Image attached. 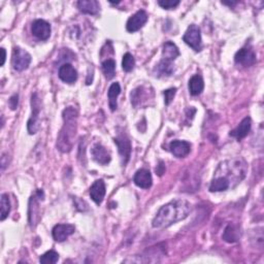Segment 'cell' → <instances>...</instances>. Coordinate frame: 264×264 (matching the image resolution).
Here are the masks:
<instances>
[{
  "label": "cell",
  "instance_id": "obj_21",
  "mask_svg": "<svg viewBox=\"0 0 264 264\" xmlns=\"http://www.w3.org/2000/svg\"><path fill=\"white\" fill-rule=\"evenodd\" d=\"M205 89V82L199 75H195L192 77L189 81V91L190 94L193 96H198L202 93Z\"/></svg>",
  "mask_w": 264,
  "mask_h": 264
},
{
  "label": "cell",
  "instance_id": "obj_6",
  "mask_svg": "<svg viewBox=\"0 0 264 264\" xmlns=\"http://www.w3.org/2000/svg\"><path fill=\"white\" fill-rule=\"evenodd\" d=\"M31 63V55L20 46H16L13 51L11 64L17 71L26 70Z\"/></svg>",
  "mask_w": 264,
  "mask_h": 264
},
{
  "label": "cell",
  "instance_id": "obj_5",
  "mask_svg": "<svg viewBox=\"0 0 264 264\" xmlns=\"http://www.w3.org/2000/svg\"><path fill=\"white\" fill-rule=\"evenodd\" d=\"M44 198V193L42 189H39L35 194L29 199L28 208V221L31 228H34L40 221V202Z\"/></svg>",
  "mask_w": 264,
  "mask_h": 264
},
{
  "label": "cell",
  "instance_id": "obj_23",
  "mask_svg": "<svg viewBox=\"0 0 264 264\" xmlns=\"http://www.w3.org/2000/svg\"><path fill=\"white\" fill-rule=\"evenodd\" d=\"M121 93V87H120L119 83H113L109 92H107V97H109V105L111 107V111L114 112L117 110L118 103H117V98L118 96Z\"/></svg>",
  "mask_w": 264,
  "mask_h": 264
},
{
  "label": "cell",
  "instance_id": "obj_11",
  "mask_svg": "<svg viewBox=\"0 0 264 264\" xmlns=\"http://www.w3.org/2000/svg\"><path fill=\"white\" fill-rule=\"evenodd\" d=\"M234 61L236 64L249 67V66H252L256 63L257 57H256V54L253 50L244 47V49H241L236 52V54L234 56Z\"/></svg>",
  "mask_w": 264,
  "mask_h": 264
},
{
  "label": "cell",
  "instance_id": "obj_4",
  "mask_svg": "<svg viewBox=\"0 0 264 264\" xmlns=\"http://www.w3.org/2000/svg\"><path fill=\"white\" fill-rule=\"evenodd\" d=\"M31 117L27 122V130L29 134H35L41 128L40 124V114L42 111V100L38 93L31 95Z\"/></svg>",
  "mask_w": 264,
  "mask_h": 264
},
{
  "label": "cell",
  "instance_id": "obj_25",
  "mask_svg": "<svg viewBox=\"0 0 264 264\" xmlns=\"http://www.w3.org/2000/svg\"><path fill=\"white\" fill-rule=\"evenodd\" d=\"M102 71L107 80H112L116 75V61L114 59H106L102 62Z\"/></svg>",
  "mask_w": 264,
  "mask_h": 264
},
{
  "label": "cell",
  "instance_id": "obj_1",
  "mask_svg": "<svg viewBox=\"0 0 264 264\" xmlns=\"http://www.w3.org/2000/svg\"><path fill=\"white\" fill-rule=\"evenodd\" d=\"M248 164L243 158L223 161L215 172L210 185L211 192H222L234 188L246 177Z\"/></svg>",
  "mask_w": 264,
  "mask_h": 264
},
{
  "label": "cell",
  "instance_id": "obj_24",
  "mask_svg": "<svg viewBox=\"0 0 264 264\" xmlns=\"http://www.w3.org/2000/svg\"><path fill=\"white\" fill-rule=\"evenodd\" d=\"M155 71H156V74H157L156 76H158V77H170L174 74L175 66L173 62L165 61V60L161 59V61L156 65Z\"/></svg>",
  "mask_w": 264,
  "mask_h": 264
},
{
  "label": "cell",
  "instance_id": "obj_33",
  "mask_svg": "<svg viewBox=\"0 0 264 264\" xmlns=\"http://www.w3.org/2000/svg\"><path fill=\"white\" fill-rule=\"evenodd\" d=\"M1 53H2V61H1V66L4 65L5 63V60H6V52H5V49L4 47H2L1 49Z\"/></svg>",
  "mask_w": 264,
  "mask_h": 264
},
{
  "label": "cell",
  "instance_id": "obj_19",
  "mask_svg": "<svg viewBox=\"0 0 264 264\" xmlns=\"http://www.w3.org/2000/svg\"><path fill=\"white\" fill-rule=\"evenodd\" d=\"M251 118L250 117H246L243 121L239 123V125L237 126V128H235L234 130H232L229 135L232 137H235L237 140H241L243 138H245L251 130Z\"/></svg>",
  "mask_w": 264,
  "mask_h": 264
},
{
  "label": "cell",
  "instance_id": "obj_9",
  "mask_svg": "<svg viewBox=\"0 0 264 264\" xmlns=\"http://www.w3.org/2000/svg\"><path fill=\"white\" fill-rule=\"evenodd\" d=\"M148 14L146 10L140 9L134 15H132L126 24V29L128 32H136L139 29H141L143 26H145V24L148 22Z\"/></svg>",
  "mask_w": 264,
  "mask_h": 264
},
{
  "label": "cell",
  "instance_id": "obj_31",
  "mask_svg": "<svg viewBox=\"0 0 264 264\" xmlns=\"http://www.w3.org/2000/svg\"><path fill=\"white\" fill-rule=\"evenodd\" d=\"M18 102H19V96H18V95L11 96L10 99H9V101H8L10 109H11V110H16L17 107H18Z\"/></svg>",
  "mask_w": 264,
  "mask_h": 264
},
{
  "label": "cell",
  "instance_id": "obj_28",
  "mask_svg": "<svg viewBox=\"0 0 264 264\" xmlns=\"http://www.w3.org/2000/svg\"><path fill=\"white\" fill-rule=\"evenodd\" d=\"M9 212H10L9 197L7 194L4 193L1 195V217H0L1 221H4L7 218Z\"/></svg>",
  "mask_w": 264,
  "mask_h": 264
},
{
  "label": "cell",
  "instance_id": "obj_14",
  "mask_svg": "<svg viewBox=\"0 0 264 264\" xmlns=\"http://www.w3.org/2000/svg\"><path fill=\"white\" fill-rule=\"evenodd\" d=\"M106 193V188L103 179H97L90 188V196L96 205H101Z\"/></svg>",
  "mask_w": 264,
  "mask_h": 264
},
{
  "label": "cell",
  "instance_id": "obj_3",
  "mask_svg": "<svg viewBox=\"0 0 264 264\" xmlns=\"http://www.w3.org/2000/svg\"><path fill=\"white\" fill-rule=\"evenodd\" d=\"M63 126L57 138V149L62 153L73 150L74 141L78 130L79 112L75 106H67L63 111Z\"/></svg>",
  "mask_w": 264,
  "mask_h": 264
},
{
  "label": "cell",
  "instance_id": "obj_10",
  "mask_svg": "<svg viewBox=\"0 0 264 264\" xmlns=\"http://www.w3.org/2000/svg\"><path fill=\"white\" fill-rule=\"evenodd\" d=\"M32 34L40 41H46L51 37V25L44 20H35L31 27Z\"/></svg>",
  "mask_w": 264,
  "mask_h": 264
},
{
  "label": "cell",
  "instance_id": "obj_13",
  "mask_svg": "<svg viewBox=\"0 0 264 264\" xmlns=\"http://www.w3.org/2000/svg\"><path fill=\"white\" fill-rule=\"evenodd\" d=\"M91 156L93 160L100 165H107L112 160L111 154L106 150V148H104L101 145V143H95L92 147Z\"/></svg>",
  "mask_w": 264,
  "mask_h": 264
},
{
  "label": "cell",
  "instance_id": "obj_16",
  "mask_svg": "<svg viewBox=\"0 0 264 264\" xmlns=\"http://www.w3.org/2000/svg\"><path fill=\"white\" fill-rule=\"evenodd\" d=\"M58 76H59L60 80L66 83V84H74L78 80L77 70L75 69V67L73 65L69 64V63H65V64L60 66Z\"/></svg>",
  "mask_w": 264,
  "mask_h": 264
},
{
  "label": "cell",
  "instance_id": "obj_32",
  "mask_svg": "<svg viewBox=\"0 0 264 264\" xmlns=\"http://www.w3.org/2000/svg\"><path fill=\"white\" fill-rule=\"evenodd\" d=\"M164 171H165V167H164V164L162 161H160V164L158 165L157 169H156V173H157L159 176H162L164 174Z\"/></svg>",
  "mask_w": 264,
  "mask_h": 264
},
{
  "label": "cell",
  "instance_id": "obj_30",
  "mask_svg": "<svg viewBox=\"0 0 264 264\" xmlns=\"http://www.w3.org/2000/svg\"><path fill=\"white\" fill-rule=\"evenodd\" d=\"M176 93V88H171L164 91V102L166 105H170L174 100Z\"/></svg>",
  "mask_w": 264,
  "mask_h": 264
},
{
  "label": "cell",
  "instance_id": "obj_22",
  "mask_svg": "<svg viewBox=\"0 0 264 264\" xmlns=\"http://www.w3.org/2000/svg\"><path fill=\"white\" fill-rule=\"evenodd\" d=\"M239 236H241V231H239V228L235 225H232V224H229L225 228L224 233L222 235L224 241L227 243H229V244L236 243L239 239Z\"/></svg>",
  "mask_w": 264,
  "mask_h": 264
},
{
  "label": "cell",
  "instance_id": "obj_7",
  "mask_svg": "<svg viewBox=\"0 0 264 264\" xmlns=\"http://www.w3.org/2000/svg\"><path fill=\"white\" fill-rule=\"evenodd\" d=\"M183 41L195 52H200L202 49V41L200 29L195 24L190 25L184 34Z\"/></svg>",
  "mask_w": 264,
  "mask_h": 264
},
{
  "label": "cell",
  "instance_id": "obj_18",
  "mask_svg": "<svg viewBox=\"0 0 264 264\" xmlns=\"http://www.w3.org/2000/svg\"><path fill=\"white\" fill-rule=\"evenodd\" d=\"M78 8L82 11L83 14L96 16L99 14L100 4L96 0H80L77 3Z\"/></svg>",
  "mask_w": 264,
  "mask_h": 264
},
{
  "label": "cell",
  "instance_id": "obj_12",
  "mask_svg": "<svg viewBox=\"0 0 264 264\" xmlns=\"http://www.w3.org/2000/svg\"><path fill=\"white\" fill-rule=\"evenodd\" d=\"M76 231V227L73 224H58L56 225L53 230V238L58 243H62Z\"/></svg>",
  "mask_w": 264,
  "mask_h": 264
},
{
  "label": "cell",
  "instance_id": "obj_20",
  "mask_svg": "<svg viewBox=\"0 0 264 264\" xmlns=\"http://www.w3.org/2000/svg\"><path fill=\"white\" fill-rule=\"evenodd\" d=\"M178 56H179V51L174 43L166 42L163 44L162 60H165V61L169 62H174Z\"/></svg>",
  "mask_w": 264,
  "mask_h": 264
},
{
  "label": "cell",
  "instance_id": "obj_27",
  "mask_svg": "<svg viewBox=\"0 0 264 264\" xmlns=\"http://www.w3.org/2000/svg\"><path fill=\"white\" fill-rule=\"evenodd\" d=\"M135 65V60L134 57L132 56L130 53H126L123 56L122 60V68L126 73H130V71L134 68Z\"/></svg>",
  "mask_w": 264,
  "mask_h": 264
},
{
  "label": "cell",
  "instance_id": "obj_2",
  "mask_svg": "<svg viewBox=\"0 0 264 264\" xmlns=\"http://www.w3.org/2000/svg\"><path fill=\"white\" fill-rule=\"evenodd\" d=\"M191 213L190 202L185 199H175L163 206L153 219L152 225L157 229L167 228L186 219Z\"/></svg>",
  "mask_w": 264,
  "mask_h": 264
},
{
  "label": "cell",
  "instance_id": "obj_8",
  "mask_svg": "<svg viewBox=\"0 0 264 264\" xmlns=\"http://www.w3.org/2000/svg\"><path fill=\"white\" fill-rule=\"evenodd\" d=\"M114 141L118 147V151L120 156H121V160L122 164L125 165L130 159L131 156V141L125 134H119L117 137L114 138Z\"/></svg>",
  "mask_w": 264,
  "mask_h": 264
},
{
  "label": "cell",
  "instance_id": "obj_15",
  "mask_svg": "<svg viewBox=\"0 0 264 264\" xmlns=\"http://www.w3.org/2000/svg\"><path fill=\"white\" fill-rule=\"evenodd\" d=\"M170 150L177 158H184L189 155L191 151L190 142L186 140H174L170 143Z\"/></svg>",
  "mask_w": 264,
  "mask_h": 264
},
{
  "label": "cell",
  "instance_id": "obj_26",
  "mask_svg": "<svg viewBox=\"0 0 264 264\" xmlns=\"http://www.w3.org/2000/svg\"><path fill=\"white\" fill-rule=\"evenodd\" d=\"M58 260H59V254L54 250L47 251L46 253L42 255L40 258V262L43 264H55L58 262Z\"/></svg>",
  "mask_w": 264,
  "mask_h": 264
},
{
  "label": "cell",
  "instance_id": "obj_29",
  "mask_svg": "<svg viewBox=\"0 0 264 264\" xmlns=\"http://www.w3.org/2000/svg\"><path fill=\"white\" fill-rule=\"evenodd\" d=\"M158 4L164 9H173L179 4L178 0H159Z\"/></svg>",
  "mask_w": 264,
  "mask_h": 264
},
{
  "label": "cell",
  "instance_id": "obj_17",
  "mask_svg": "<svg viewBox=\"0 0 264 264\" xmlns=\"http://www.w3.org/2000/svg\"><path fill=\"white\" fill-rule=\"evenodd\" d=\"M133 182L139 188H142V189L151 188L153 184V178H152V175L150 171L146 169L138 170L134 175Z\"/></svg>",
  "mask_w": 264,
  "mask_h": 264
}]
</instances>
